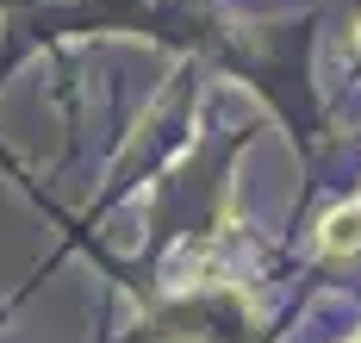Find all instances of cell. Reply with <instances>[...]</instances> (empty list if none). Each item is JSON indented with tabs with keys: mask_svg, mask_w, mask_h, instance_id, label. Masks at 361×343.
<instances>
[{
	"mask_svg": "<svg viewBox=\"0 0 361 343\" xmlns=\"http://www.w3.org/2000/svg\"><path fill=\"white\" fill-rule=\"evenodd\" d=\"M318 243H324V256H355V250H361V200H355V206H343V212H330Z\"/></svg>",
	"mask_w": 361,
	"mask_h": 343,
	"instance_id": "6da1fadb",
	"label": "cell"
},
{
	"mask_svg": "<svg viewBox=\"0 0 361 343\" xmlns=\"http://www.w3.org/2000/svg\"><path fill=\"white\" fill-rule=\"evenodd\" d=\"M355 50H361V32H355Z\"/></svg>",
	"mask_w": 361,
	"mask_h": 343,
	"instance_id": "7a4b0ae2",
	"label": "cell"
}]
</instances>
